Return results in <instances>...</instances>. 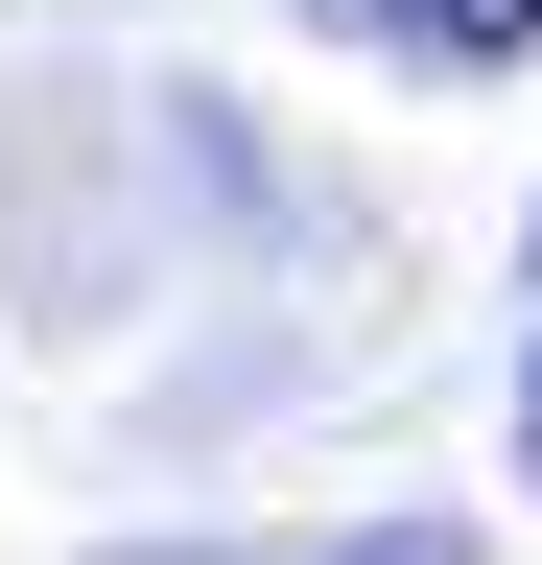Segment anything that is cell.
I'll return each instance as SVG.
<instances>
[{
    "label": "cell",
    "mask_w": 542,
    "mask_h": 565,
    "mask_svg": "<svg viewBox=\"0 0 542 565\" xmlns=\"http://www.w3.org/2000/svg\"><path fill=\"white\" fill-rule=\"evenodd\" d=\"M401 47H425V71H519V47H542V0H401Z\"/></svg>",
    "instance_id": "6da1fadb"
},
{
    "label": "cell",
    "mask_w": 542,
    "mask_h": 565,
    "mask_svg": "<svg viewBox=\"0 0 542 565\" xmlns=\"http://www.w3.org/2000/svg\"><path fill=\"white\" fill-rule=\"evenodd\" d=\"M142 565H236V542H142ZM307 565H471L448 519H378V542H307Z\"/></svg>",
    "instance_id": "7a4b0ae2"
},
{
    "label": "cell",
    "mask_w": 542,
    "mask_h": 565,
    "mask_svg": "<svg viewBox=\"0 0 542 565\" xmlns=\"http://www.w3.org/2000/svg\"><path fill=\"white\" fill-rule=\"evenodd\" d=\"M307 24H378V47H401V0H307Z\"/></svg>",
    "instance_id": "3957f363"
},
{
    "label": "cell",
    "mask_w": 542,
    "mask_h": 565,
    "mask_svg": "<svg viewBox=\"0 0 542 565\" xmlns=\"http://www.w3.org/2000/svg\"><path fill=\"white\" fill-rule=\"evenodd\" d=\"M519 448H542V377H519Z\"/></svg>",
    "instance_id": "277c9868"
}]
</instances>
